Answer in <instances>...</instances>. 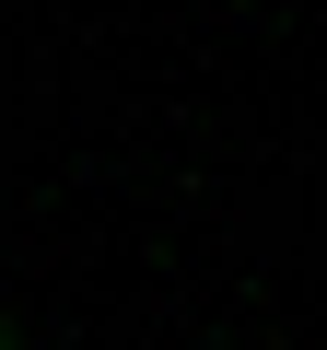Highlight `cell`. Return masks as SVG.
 Wrapping results in <instances>:
<instances>
[{
    "instance_id": "6da1fadb",
    "label": "cell",
    "mask_w": 327,
    "mask_h": 350,
    "mask_svg": "<svg viewBox=\"0 0 327 350\" xmlns=\"http://www.w3.org/2000/svg\"><path fill=\"white\" fill-rule=\"evenodd\" d=\"M0 350H24V315H12V304H0Z\"/></svg>"
}]
</instances>
